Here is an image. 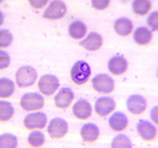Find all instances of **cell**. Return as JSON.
Instances as JSON below:
<instances>
[{
  "label": "cell",
  "mask_w": 158,
  "mask_h": 148,
  "mask_svg": "<svg viewBox=\"0 0 158 148\" xmlns=\"http://www.w3.org/2000/svg\"><path fill=\"white\" fill-rule=\"evenodd\" d=\"M37 80V71L33 67L24 66L16 72V84L19 88L32 87Z\"/></svg>",
  "instance_id": "6da1fadb"
},
{
  "label": "cell",
  "mask_w": 158,
  "mask_h": 148,
  "mask_svg": "<svg viewBox=\"0 0 158 148\" xmlns=\"http://www.w3.org/2000/svg\"><path fill=\"white\" fill-rule=\"evenodd\" d=\"M91 75V68L86 62L79 60L71 68V80L78 84V85H83L87 80L90 79Z\"/></svg>",
  "instance_id": "7a4b0ae2"
},
{
  "label": "cell",
  "mask_w": 158,
  "mask_h": 148,
  "mask_svg": "<svg viewBox=\"0 0 158 148\" xmlns=\"http://www.w3.org/2000/svg\"><path fill=\"white\" fill-rule=\"evenodd\" d=\"M44 103H45L44 97L36 92L27 93V95H24L21 97V100H20V106L27 111H34V110L42 109Z\"/></svg>",
  "instance_id": "3957f363"
},
{
  "label": "cell",
  "mask_w": 158,
  "mask_h": 148,
  "mask_svg": "<svg viewBox=\"0 0 158 148\" xmlns=\"http://www.w3.org/2000/svg\"><path fill=\"white\" fill-rule=\"evenodd\" d=\"M67 131H69L67 122L62 119V118H54L48 126V132L53 139H62V138L66 136Z\"/></svg>",
  "instance_id": "277c9868"
},
{
  "label": "cell",
  "mask_w": 158,
  "mask_h": 148,
  "mask_svg": "<svg viewBox=\"0 0 158 148\" xmlns=\"http://www.w3.org/2000/svg\"><path fill=\"white\" fill-rule=\"evenodd\" d=\"M92 87L99 93H111L115 88V81L111 79V76L100 73L92 79Z\"/></svg>",
  "instance_id": "5b68a950"
},
{
  "label": "cell",
  "mask_w": 158,
  "mask_h": 148,
  "mask_svg": "<svg viewBox=\"0 0 158 148\" xmlns=\"http://www.w3.org/2000/svg\"><path fill=\"white\" fill-rule=\"evenodd\" d=\"M59 81L56 76L53 75H44L38 80V89L44 96H52L54 92L58 89Z\"/></svg>",
  "instance_id": "8992f818"
},
{
  "label": "cell",
  "mask_w": 158,
  "mask_h": 148,
  "mask_svg": "<svg viewBox=\"0 0 158 148\" xmlns=\"http://www.w3.org/2000/svg\"><path fill=\"white\" fill-rule=\"evenodd\" d=\"M66 4L63 2H58V0H54L48 6L46 11L44 12V18L48 20H59L62 18L66 14Z\"/></svg>",
  "instance_id": "52a82bcc"
},
{
  "label": "cell",
  "mask_w": 158,
  "mask_h": 148,
  "mask_svg": "<svg viewBox=\"0 0 158 148\" xmlns=\"http://www.w3.org/2000/svg\"><path fill=\"white\" fill-rule=\"evenodd\" d=\"M127 107L132 114L140 115L146 109V100L140 95H132L127 100Z\"/></svg>",
  "instance_id": "ba28073f"
},
{
  "label": "cell",
  "mask_w": 158,
  "mask_h": 148,
  "mask_svg": "<svg viewBox=\"0 0 158 148\" xmlns=\"http://www.w3.org/2000/svg\"><path fill=\"white\" fill-rule=\"evenodd\" d=\"M115 100L111 97H100L95 102V111L100 117H107L108 114H111V111L115 110Z\"/></svg>",
  "instance_id": "9c48e42d"
},
{
  "label": "cell",
  "mask_w": 158,
  "mask_h": 148,
  "mask_svg": "<svg viewBox=\"0 0 158 148\" xmlns=\"http://www.w3.org/2000/svg\"><path fill=\"white\" fill-rule=\"evenodd\" d=\"M137 132L146 142H153L157 136V129L148 121H140L137 123Z\"/></svg>",
  "instance_id": "30bf717a"
},
{
  "label": "cell",
  "mask_w": 158,
  "mask_h": 148,
  "mask_svg": "<svg viewBox=\"0 0 158 148\" xmlns=\"http://www.w3.org/2000/svg\"><path fill=\"white\" fill-rule=\"evenodd\" d=\"M108 70L111 71L112 75L120 76L123 73H125L128 70V62L123 55H115L110 59L108 62Z\"/></svg>",
  "instance_id": "8fae6325"
},
{
  "label": "cell",
  "mask_w": 158,
  "mask_h": 148,
  "mask_svg": "<svg viewBox=\"0 0 158 148\" xmlns=\"http://www.w3.org/2000/svg\"><path fill=\"white\" fill-rule=\"evenodd\" d=\"M24 126L25 129H44L46 126V115L44 113H32L25 117L24 119Z\"/></svg>",
  "instance_id": "7c38bea8"
},
{
  "label": "cell",
  "mask_w": 158,
  "mask_h": 148,
  "mask_svg": "<svg viewBox=\"0 0 158 148\" xmlns=\"http://www.w3.org/2000/svg\"><path fill=\"white\" fill-rule=\"evenodd\" d=\"M92 107L90 105V102L85 98H81L75 102V105L73 106V114L75 115L78 119H87L91 117Z\"/></svg>",
  "instance_id": "4fadbf2b"
},
{
  "label": "cell",
  "mask_w": 158,
  "mask_h": 148,
  "mask_svg": "<svg viewBox=\"0 0 158 148\" xmlns=\"http://www.w3.org/2000/svg\"><path fill=\"white\" fill-rule=\"evenodd\" d=\"M73 100H74V92L70 88H62L57 93V96L54 97V102H56L57 107H59V109L69 107V105L73 102Z\"/></svg>",
  "instance_id": "5bb4252c"
},
{
  "label": "cell",
  "mask_w": 158,
  "mask_h": 148,
  "mask_svg": "<svg viewBox=\"0 0 158 148\" xmlns=\"http://www.w3.org/2000/svg\"><path fill=\"white\" fill-rule=\"evenodd\" d=\"M99 127L95 123H86L81 129V136L86 143H95L99 139Z\"/></svg>",
  "instance_id": "9a60e30c"
},
{
  "label": "cell",
  "mask_w": 158,
  "mask_h": 148,
  "mask_svg": "<svg viewBox=\"0 0 158 148\" xmlns=\"http://www.w3.org/2000/svg\"><path fill=\"white\" fill-rule=\"evenodd\" d=\"M103 45V38L99 33H90L86 39L81 42V46L85 47L88 51H96Z\"/></svg>",
  "instance_id": "2e32d148"
},
{
  "label": "cell",
  "mask_w": 158,
  "mask_h": 148,
  "mask_svg": "<svg viewBox=\"0 0 158 148\" xmlns=\"http://www.w3.org/2000/svg\"><path fill=\"white\" fill-rule=\"evenodd\" d=\"M108 125L112 130L115 131H123L127 129L128 126V118L125 117V114H123L121 111L113 113L110 117V121H108Z\"/></svg>",
  "instance_id": "e0dca14e"
},
{
  "label": "cell",
  "mask_w": 158,
  "mask_h": 148,
  "mask_svg": "<svg viewBox=\"0 0 158 148\" xmlns=\"http://www.w3.org/2000/svg\"><path fill=\"white\" fill-rule=\"evenodd\" d=\"M115 32L118 34V36H123V37H127L132 33V29H133V22L131 21L129 18L127 17H121V18H117L115 21Z\"/></svg>",
  "instance_id": "ac0fdd59"
},
{
  "label": "cell",
  "mask_w": 158,
  "mask_h": 148,
  "mask_svg": "<svg viewBox=\"0 0 158 148\" xmlns=\"http://www.w3.org/2000/svg\"><path fill=\"white\" fill-rule=\"evenodd\" d=\"M152 37H153L152 32L148 28H144V26L137 28L135 34H133V38H135L136 43H138V45H141V46L149 45L150 41H152Z\"/></svg>",
  "instance_id": "d6986e66"
},
{
  "label": "cell",
  "mask_w": 158,
  "mask_h": 148,
  "mask_svg": "<svg viewBox=\"0 0 158 148\" xmlns=\"http://www.w3.org/2000/svg\"><path fill=\"white\" fill-rule=\"evenodd\" d=\"M87 26L82 21H73L69 26V36L73 39H81L86 36Z\"/></svg>",
  "instance_id": "ffe728a7"
},
{
  "label": "cell",
  "mask_w": 158,
  "mask_h": 148,
  "mask_svg": "<svg viewBox=\"0 0 158 148\" xmlns=\"http://www.w3.org/2000/svg\"><path fill=\"white\" fill-rule=\"evenodd\" d=\"M13 92H15V83L7 77L0 79V97L7 98L12 96Z\"/></svg>",
  "instance_id": "44dd1931"
},
{
  "label": "cell",
  "mask_w": 158,
  "mask_h": 148,
  "mask_svg": "<svg viewBox=\"0 0 158 148\" xmlns=\"http://www.w3.org/2000/svg\"><path fill=\"white\" fill-rule=\"evenodd\" d=\"M150 8H152V3L149 0H136V2H133V4H132L133 12L138 14V16L146 14L150 11Z\"/></svg>",
  "instance_id": "7402d4cb"
},
{
  "label": "cell",
  "mask_w": 158,
  "mask_h": 148,
  "mask_svg": "<svg viewBox=\"0 0 158 148\" xmlns=\"http://www.w3.org/2000/svg\"><path fill=\"white\" fill-rule=\"evenodd\" d=\"M13 115V106L11 102L2 101L0 102V121L7 122L12 118Z\"/></svg>",
  "instance_id": "603a6c76"
},
{
  "label": "cell",
  "mask_w": 158,
  "mask_h": 148,
  "mask_svg": "<svg viewBox=\"0 0 158 148\" xmlns=\"http://www.w3.org/2000/svg\"><path fill=\"white\" fill-rule=\"evenodd\" d=\"M0 147L2 148H16L17 138L12 134H2L0 136Z\"/></svg>",
  "instance_id": "cb8c5ba5"
},
{
  "label": "cell",
  "mask_w": 158,
  "mask_h": 148,
  "mask_svg": "<svg viewBox=\"0 0 158 148\" xmlns=\"http://www.w3.org/2000/svg\"><path fill=\"white\" fill-rule=\"evenodd\" d=\"M28 143L32 147H41L45 143V136L41 131H33L28 136Z\"/></svg>",
  "instance_id": "d4e9b609"
},
{
  "label": "cell",
  "mask_w": 158,
  "mask_h": 148,
  "mask_svg": "<svg viewBox=\"0 0 158 148\" xmlns=\"http://www.w3.org/2000/svg\"><path fill=\"white\" fill-rule=\"evenodd\" d=\"M112 148H131L132 142L129 140V138L127 135H117L115 136V139L112 142Z\"/></svg>",
  "instance_id": "484cf974"
},
{
  "label": "cell",
  "mask_w": 158,
  "mask_h": 148,
  "mask_svg": "<svg viewBox=\"0 0 158 148\" xmlns=\"http://www.w3.org/2000/svg\"><path fill=\"white\" fill-rule=\"evenodd\" d=\"M12 34L9 33L8 30H0V46H2L3 49L4 47H8L9 45L12 43Z\"/></svg>",
  "instance_id": "4316f807"
},
{
  "label": "cell",
  "mask_w": 158,
  "mask_h": 148,
  "mask_svg": "<svg viewBox=\"0 0 158 148\" xmlns=\"http://www.w3.org/2000/svg\"><path fill=\"white\" fill-rule=\"evenodd\" d=\"M110 6V0H92V7L98 11H103Z\"/></svg>",
  "instance_id": "83f0119b"
},
{
  "label": "cell",
  "mask_w": 158,
  "mask_h": 148,
  "mask_svg": "<svg viewBox=\"0 0 158 148\" xmlns=\"http://www.w3.org/2000/svg\"><path fill=\"white\" fill-rule=\"evenodd\" d=\"M9 66V55L6 51H0V68L4 70Z\"/></svg>",
  "instance_id": "f1b7e54d"
},
{
  "label": "cell",
  "mask_w": 158,
  "mask_h": 148,
  "mask_svg": "<svg viewBox=\"0 0 158 148\" xmlns=\"http://www.w3.org/2000/svg\"><path fill=\"white\" fill-rule=\"evenodd\" d=\"M157 17H158V13L153 12L149 16V18H148V25H149L150 29H153V30H157Z\"/></svg>",
  "instance_id": "f546056e"
},
{
  "label": "cell",
  "mask_w": 158,
  "mask_h": 148,
  "mask_svg": "<svg viewBox=\"0 0 158 148\" xmlns=\"http://www.w3.org/2000/svg\"><path fill=\"white\" fill-rule=\"evenodd\" d=\"M29 3H31V6L33 7V8H42L44 6H46L48 4V2L46 0H40V2H36V0H29Z\"/></svg>",
  "instance_id": "4dcf8cb0"
}]
</instances>
